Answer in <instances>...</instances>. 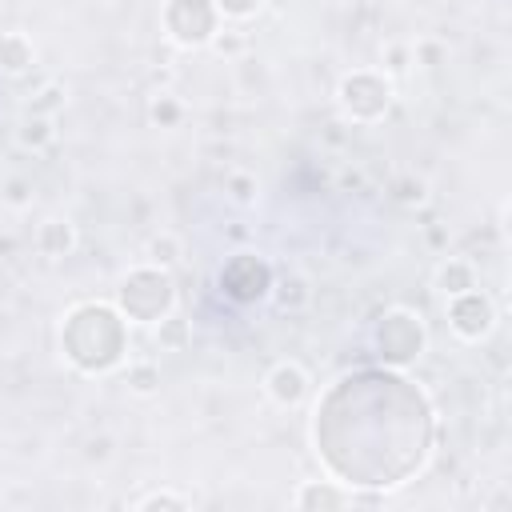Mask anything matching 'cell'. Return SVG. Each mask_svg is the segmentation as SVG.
Instances as JSON below:
<instances>
[{"instance_id":"cell-1","label":"cell","mask_w":512,"mask_h":512,"mask_svg":"<svg viewBox=\"0 0 512 512\" xmlns=\"http://www.w3.org/2000/svg\"><path fill=\"white\" fill-rule=\"evenodd\" d=\"M60 348L88 376L112 372L124 360V316H120V308H112L104 300L76 304L60 324Z\"/></svg>"},{"instance_id":"cell-2","label":"cell","mask_w":512,"mask_h":512,"mask_svg":"<svg viewBox=\"0 0 512 512\" xmlns=\"http://www.w3.org/2000/svg\"><path fill=\"white\" fill-rule=\"evenodd\" d=\"M116 308L132 324H156L176 308V280L168 268L140 264L116 288Z\"/></svg>"},{"instance_id":"cell-3","label":"cell","mask_w":512,"mask_h":512,"mask_svg":"<svg viewBox=\"0 0 512 512\" xmlns=\"http://www.w3.org/2000/svg\"><path fill=\"white\" fill-rule=\"evenodd\" d=\"M392 96H396L392 76L372 68H356L336 84V104L352 124H380L392 112Z\"/></svg>"},{"instance_id":"cell-4","label":"cell","mask_w":512,"mask_h":512,"mask_svg":"<svg viewBox=\"0 0 512 512\" xmlns=\"http://www.w3.org/2000/svg\"><path fill=\"white\" fill-rule=\"evenodd\" d=\"M372 344H376V356H380L388 368H408V364H416V360L424 356L428 332H424V320H420L412 308H388V312L376 320Z\"/></svg>"},{"instance_id":"cell-5","label":"cell","mask_w":512,"mask_h":512,"mask_svg":"<svg viewBox=\"0 0 512 512\" xmlns=\"http://www.w3.org/2000/svg\"><path fill=\"white\" fill-rule=\"evenodd\" d=\"M160 24L176 48H204L220 28V12L212 0H168Z\"/></svg>"},{"instance_id":"cell-6","label":"cell","mask_w":512,"mask_h":512,"mask_svg":"<svg viewBox=\"0 0 512 512\" xmlns=\"http://www.w3.org/2000/svg\"><path fill=\"white\" fill-rule=\"evenodd\" d=\"M220 292L232 304H260L272 292V268L256 252H232L220 264Z\"/></svg>"},{"instance_id":"cell-7","label":"cell","mask_w":512,"mask_h":512,"mask_svg":"<svg viewBox=\"0 0 512 512\" xmlns=\"http://www.w3.org/2000/svg\"><path fill=\"white\" fill-rule=\"evenodd\" d=\"M444 312H448V328L452 336H460L464 344H480L492 336L496 328V304L488 292L480 288H468V292H456L444 300Z\"/></svg>"},{"instance_id":"cell-8","label":"cell","mask_w":512,"mask_h":512,"mask_svg":"<svg viewBox=\"0 0 512 512\" xmlns=\"http://www.w3.org/2000/svg\"><path fill=\"white\" fill-rule=\"evenodd\" d=\"M356 504H372V500L356 496L352 488H344L336 480H304L292 492V508H300V512H332V508H356Z\"/></svg>"},{"instance_id":"cell-9","label":"cell","mask_w":512,"mask_h":512,"mask_svg":"<svg viewBox=\"0 0 512 512\" xmlns=\"http://www.w3.org/2000/svg\"><path fill=\"white\" fill-rule=\"evenodd\" d=\"M308 388H312V380H308V372H304L296 360H276V364L264 372V392H268V400L280 404V408L304 404Z\"/></svg>"},{"instance_id":"cell-10","label":"cell","mask_w":512,"mask_h":512,"mask_svg":"<svg viewBox=\"0 0 512 512\" xmlns=\"http://www.w3.org/2000/svg\"><path fill=\"white\" fill-rule=\"evenodd\" d=\"M72 248H76V224H72V220H64V216L40 220V228H36V252H40V256L60 260V256H68Z\"/></svg>"},{"instance_id":"cell-11","label":"cell","mask_w":512,"mask_h":512,"mask_svg":"<svg viewBox=\"0 0 512 512\" xmlns=\"http://www.w3.org/2000/svg\"><path fill=\"white\" fill-rule=\"evenodd\" d=\"M36 64V44L24 32H0V72L4 76H24Z\"/></svg>"},{"instance_id":"cell-12","label":"cell","mask_w":512,"mask_h":512,"mask_svg":"<svg viewBox=\"0 0 512 512\" xmlns=\"http://www.w3.org/2000/svg\"><path fill=\"white\" fill-rule=\"evenodd\" d=\"M268 296L276 300L280 312H304L312 304V280L304 272H284L280 280H272V292Z\"/></svg>"},{"instance_id":"cell-13","label":"cell","mask_w":512,"mask_h":512,"mask_svg":"<svg viewBox=\"0 0 512 512\" xmlns=\"http://www.w3.org/2000/svg\"><path fill=\"white\" fill-rule=\"evenodd\" d=\"M468 288H476V268H472V260H464V256L440 260V268H436V292L448 300V296L468 292Z\"/></svg>"},{"instance_id":"cell-14","label":"cell","mask_w":512,"mask_h":512,"mask_svg":"<svg viewBox=\"0 0 512 512\" xmlns=\"http://www.w3.org/2000/svg\"><path fill=\"white\" fill-rule=\"evenodd\" d=\"M184 116H188V108H184V100L176 96V92H152L148 96V124L152 128H180L184 124Z\"/></svg>"},{"instance_id":"cell-15","label":"cell","mask_w":512,"mask_h":512,"mask_svg":"<svg viewBox=\"0 0 512 512\" xmlns=\"http://www.w3.org/2000/svg\"><path fill=\"white\" fill-rule=\"evenodd\" d=\"M152 340H156V348H160V352H184V348L192 344V324L172 308L164 320H156Z\"/></svg>"},{"instance_id":"cell-16","label":"cell","mask_w":512,"mask_h":512,"mask_svg":"<svg viewBox=\"0 0 512 512\" xmlns=\"http://www.w3.org/2000/svg\"><path fill=\"white\" fill-rule=\"evenodd\" d=\"M16 140H20V148H32V152H44L52 140H56V124H52V116H40V112H28L24 120H20V128H16Z\"/></svg>"},{"instance_id":"cell-17","label":"cell","mask_w":512,"mask_h":512,"mask_svg":"<svg viewBox=\"0 0 512 512\" xmlns=\"http://www.w3.org/2000/svg\"><path fill=\"white\" fill-rule=\"evenodd\" d=\"M144 256H148V264H156V268H172V264L184 256V244H180V236H172V232H156V236L144 244Z\"/></svg>"},{"instance_id":"cell-18","label":"cell","mask_w":512,"mask_h":512,"mask_svg":"<svg viewBox=\"0 0 512 512\" xmlns=\"http://www.w3.org/2000/svg\"><path fill=\"white\" fill-rule=\"evenodd\" d=\"M124 384L132 396H156L160 392V368L152 360H136V364H128Z\"/></svg>"},{"instance_id":"cell-19","label":"cell","mask_w":512,"mask_h":512,"mask_svg":"<svg viewBox=\"0 0 512 512\" xmlns=\"http://www.w3.org/2000/svg\"><path fill=\"white\" fill-rule=\"evenodd\" d=\"M132 508L136 512H184V508H192V500L180 492H168V488H152V492L136 496Z\"/></svg>"},{"instance_id":"cell-20","label":"cell","mask_w":512,"mask_h":512,"mask_svg":"<svg viewBox=\"0 0 512 512\" xmlns=\"http://www.w3.org/2000/svg\"><path fill=\"white\" fill-rule=\"evenodd\" d=\"M224 192H228V200H232V204L252 208V204H256V196H260V184H256V176H252V172L232 168V172L224 176Z\"/></svg>"},{"instance_id":"cell-21","label":"cell","mask_w":512,"mask_h":512,"mask_svg":"<svg viewBox=\"0 0 512 512\" xmlns=\"http://www.w3.org/2000/svg\"><path fill=\"white\" fill-rule=\"evenodd\" d=\"M0 204L12 208V212L32 208V180H28V176H8V180L0 184Z\"/></svg>"},{"instance_id":"cell-22","label":"cell","mask_w":512,"mask_h":512,"mask_svg":"<svg viewBox=\"0 0 512 512\" xmlns=\"http://www.w3.org/2000/svg\"><path fill=\"white\" fill-rule=\"evenodd\" d=\"M392 200H396V204H404V208H416V204H424V200H428V184H424L420 176L404 172V176H396V180H392Z\"/></svg>"},{"instance_id":"cell-23","label":"cell","mask_w":512,"mask_h":512,"mask_svg":"<svg viewBox=\"0 0 512 512\" xmlns=\"http://www.w3.org/2000/svg\"><path fill=\"white\" fill-rule=\"evenodd\" d=\"M208 48L216 52V56H244L248 52V36L240 32V28H216V36L208 40Z\"/></svg>"},{"instance_id":"cell-24","label":"cell","mask_w":512,"mask_h":512,"mask_svg":"<svg viewBox=\"0 0 512 512\" xmlns=\"http://www.w3.org/2000/svg\"><path fill=\"white\" fill-rule=\"evenodd\" d=\"M216 4V12H220V20H252L260 8H264V0H212Z\"/></svg>"},{"instance_id":"cell-25","label":"cell","mask_w":512,"mask_h":512,"mask_svg":"<svg viewBox=\"0 0 512 512\" xmlns=\"http://www.w3.org/2000/svg\"><path fill=\"white\" fill-rule=\"evenodd\" d=\"M56 108H64V88L60 84H44L36 92V100L28 104V112H40V116H52Z\"/></svg>"},{"instance_id":"cell-26","label":"cell","mask_w":512,"mask_h":512,"mask_svg":"<svg viewBox=\"0 0 512 512\" xmlns=\"http://www.w3.org/2000/svg\"><path fill=\"white\" fill-rule=\"evenodd\" d=\"M412 64V44H384V68L388 76H404Z\"/></svg>"},{"instance_id":"cell-27","label":"cell","mask_w":512,"mask_h":512,"mask_svg":"<svg viewBox=\"0 0 512 512\" xmlns=\"http://www.w3.org/2000/svg\"><path fill=\"white\" fill-rule=\"evenodd\" d=\"M440 60H444V44H436V40H416V44H412V64L436 68Z\"/></svg>"},{"instance_id":"cell-28","label":"cell","mask_w":512,"mask_h":512,"mask_svg":"<svg viewBox=\"0 0 512 512\" xmlns=\"http://www.w3.org/2000/svg\"><path fill=\"white\" fill-rule=\"evenodd\" d=\"M108 456H112V436H92V440L84 444V460H88V464L108 460Z\"/></svg>"}]
</instances>
